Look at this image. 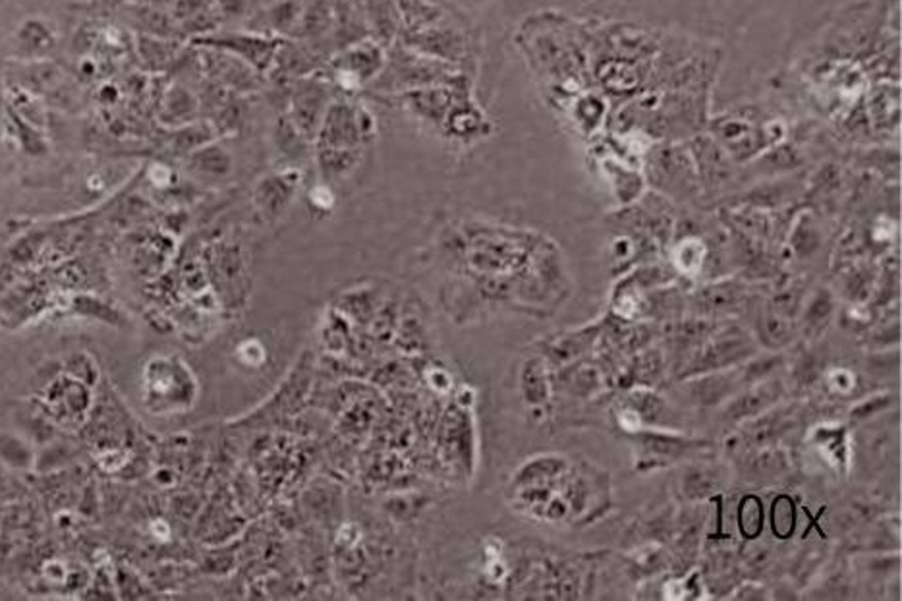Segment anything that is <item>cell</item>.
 I'll use <instances>...</instances> for the list:
<instances>
[{"mask_svg": "<svg viewBox=\"0 0 902 601\" xmlns=\"http://www.w3.org/2000/svg\"><path fill=\"white\" fill-rule=\"evenodd\" d=\"M7 112L8 122H10V127H12V132H14L16 138H18V141H20V146H22L28 153H43L44 149H47L43 130H41V128L33 127V124L28 122V120L20 119L16 112Z\"/></svg>", "mask_w": 902, "mask_h": 601, "instance_id": "19", "label": "cell"}, {"mask_svg": "<svg viewBox=\"0 0 902 601\" xmlns=\"http://www.w3.org/2000/svg\"><path fill=\"white\" fill-rule=\"evenodd\" d=\"M370 38L387 51L399 43L402 33V10L399 0H360Z\"/></svg>", "mask_w": 902, "mask_h": 601, "instance_id": "8", "label": "cell"}, {"mask_svg": "<svg viewBox=\"0 0 902 601\" xmlns=\"http://www.w3.org/2000/svg\"><path fill=\"white\" fill-rule=\"evenodd\" d=\"M128 12L138 28V33L163 39H177L180 36L177 20L172 18L171 12H164L163 8L132 2Z\"/></svg>", "mask_w": 902, "mask_h": 601, "instance_id": "11", "label": "cell"}, {"mask_svg": "<svg viewBox=\"0 0 902 601\" xmlns=\"http://www.w3.org/2000/svg\"><path fill=\"white\" fill-rule=\"evenodd\" d=\"M57 47V36L49 22L41 18H28L20 23L14 38V57L20 62L44 60Z\"/></svg>", "mask_w": 902, "mask_h": 601, "instance_id": "10", "label": "cell"}, {"mask_svg": "<svg viewBox=\"0 0 902 601\" xmlns=\"http://www.w3.org/2000/svg\"><path fill=\"white\" fill-rule=\"evenodd\" d=\"M303 7L300 0H282L267 12V23L271 26L273 36H287L298 31V23L302 18Z\"/></svg>", "mask_w": 902, "mask_h": 601, "instance_id": "18", "label": "cell"}, {"mask_svg": "<svg viewBox=\"0 0 902 601\" xmlns=\"http://www.w3.org/2000/svg\"><path fill=\"white\" fill-rule=\"evenodd\" d=\"M300 184V172L284 171L261 179L253 190V206L261 211V216L274 219L289 208L290 201L297 196Z\"/></svg>", "mask_w": 902, "mask_h": 601, "instance_id": "7", "label": "cell"}, {"mask_svg": "<svg viewBox=\"0 0 902 601\" xmlns=\"http://www.w3.org/2000/svg\"><path fill=\"white\" fill-rule=\"evenodd\" d=\"M399 43L430 59L459 64L467 54V41L459 30H452L441 22L418 31H402Z\"/></svg>", "mask_w": 902, "mask_h": 601, "instance_id": "5", "label": "cell"}, {"mask_svg": "<svg viewBox=\"0 0 902 601\" xmlns=\"http://www.w3.org/2000/svg\"><path fill=\"white\" fill-rule=\"evenodd\" d=\"M198 49L229 52L263 76L274 67L277 52L284 39L273 33H242V31H211L208 36L190 39Z\"/></svg>", "mask_w": 902, "mask_h": 601, "instance_id": "2", "label": "cell"}, {"mask_svg": "<svg viewBox=\"0 0 902 601\" xmlns=\"http://www.w3.org/2000/svg\"><path fill=\"white\" fill-rule=\"evenodd\" d=\"M190 164L196 171L203 172L208 177H224V174H229L232 161H230L229 153L221 146H216L213 141H209L206 146L192 151Z\"/></svg>", "mask_w": 902, "mask_h": 601, "instance_id": "17", "label": "cell"}, {"mask_svg": "<svg viewBox=\"0 0 902 601\" xmlns=\"http://www.w3.org/2000/svg\"><path fill=\"white\" fill-rule=\"evenodd\" d=\"M18 64H22V72H20V80H14V83L38 96L52 93V91L59 90L64 82V74L54 62L31 60V62H18Z\"/></svg>", "mask_w": 902, "mask_h": 601, "instance_id": "13", "label": "cell"}, {"mask_svg": "<svg viewBox=\"0 0 902 601\" xmlns=\"http://www.w3.org/2000/svg\"><path fill=\"white\" fill-rule=\"evenodd\" d=\"M180 46L174 39L153 38L138 33L136 38V51L140 57L141 64L148 68L149 72H163L167 68L177 64Z\"/></svg>", "mask_w": 902, "mask_h": 601, "instance_id": "12", "label": "cell"}, {"mask_svg": "<svg viewBox=\"0 0 902 601\" xmlns=\"http://www.w3.org/2000/svg\"><path fill=\"white\" fill-rule=\"evenodd\" d=\"M294 80L297 82L290 91L289 119L294 122V127L302 132L305 140L313 141L321 127V120L333 101L331 88L325 80L313 76H302Z\"/></svg>", "mask_w": 902, "mask_h": 601, "instance_id": "4", "label": "cell"}, {"mask_svg": "<svg viewBox=\"0 0 902 601\" xmlns=\"http://www.w3.org/2000/svg\"><path fill=\"white\" fill-rule=\"evenodd\" d=\"M375 119L368 109L333 99L313 141L315 148L362 149L375 134Z\"/></svg>", "mask_w": 902, "mask_h": 601, "instance_id": "1", "label": "cell"}, {"mask_svg": "<svg viewBox=\"0 0 902 601\" xmlns=\"http://www.w3.org/2000/svg\"><path fill=\"white\" fill-rule=\"evenodd\" d=\"M7 109L16 112L20 119L28 120L33 127L44 130L49 122V112L44 104L43 97L26 90L18 83H12L7 91Z\"/></svg>", "mask_w": 902, "mask_h": 601, "instance_id": "14", "label": "cell"}, {"mask_svg": "<svg viewBox=\"0 0 902 601\" xmlns=\"http://www.w3.org/2000/svg\"><path fill=\"white\" fill-rule=\"evenodd\" d=\"M333 193L329 190V186H318L313 192H311V203L315 206V208H329V206H333Z\"/></svg>", "mask_w": 902, "mask_h": 601, "instance_id": "20", "label": "cell"}, {"mask_svg": "<svg viewBox=\"0 0 902 601\" xmlns=\"http://www.w3.org/2000/svg\"><path fill=\"white\" fill-rule=\"evenodd\" d=\"M334 28L333 4L327 0H313L310 7L303 8L302 18L298 23V33L303 38H321L331 33Z\"/></svg>", "mask_w": 902, "mask_h": 601, "instance_id": "16", "label": "cell"}, {"mask_svg": "<svg viewBox=\"0 0 902 601\" xmlns=\"http://www.w3.org/2000/svg\"><path fill=\"white\" fill-rule=\"evenodd\" d=\"M99 99H101V101H104V103L109 104L114 103V101L119 99V90H117V86H112V83L111 86H109V83H107V86H103V88H101V91H99Z\"/></svg>", "mask_w": 902, "mask_h": 601, "instance_id": "21", "label": "cell"}, {"mask_svg": "<svg viewBox=\"0 0 902 601\" xmlns=\"http://www.w3.org/2000/svg\"><path fill=\"white\" fill-rule=\"evenodd\" d=\"M331 64L333 82L344 91L362 90L378 78L387 64V49L375 39L365 38L344 47L334 54Z\"/></svg>", "mask_w": 902, "mask_h": 601, "instance_id": "3", "label": "cell"}, {"mask_svg": "<svg viewBox=\"0 0 902 601\" xmlns=\"http://www.w3.org/2000/svg\"><path fill=\"white\" fill-rule=\"evenodd\" d=\"M157 119L167 128H180L198 122L201 117L200 96L182 83H172L159 103Z\"/></svg>", "mask_w": 902, "mask_h": 601, "instance_id": "9", "label": "cell"}, {"mask_svg": "<svg viewBox=\"0 0 902 601\" xmlns=\"http://www.w3.org/2000/svg\"><path fill=\"white\" fill-rule=\"evenodd\" d=\"M200 67L206 70L209 80L221 86L224 90L244 96L250 91L258 90V80L261 78L252 67L232 57L229 52L213 51V49H200Z\"/></svg>", "mask_w": 902, "mask_h": 601, "instance_id": "6", "label": "cell"}, {"mask_svg": "<svg viewBox=\"0 0 902 601\" xmlns=\"http://www.w3.org/2000/svg\"><path fill=\"white\" fill-rule=\"evenodd\" d=\"M318 167L325 179H341L354 171L360 161L362 149H325L315 148Z\"/></svg>", "mask_w": 902, "mask_h": 601, "instance_id": "15", "label": "cell"}]
</instances>
